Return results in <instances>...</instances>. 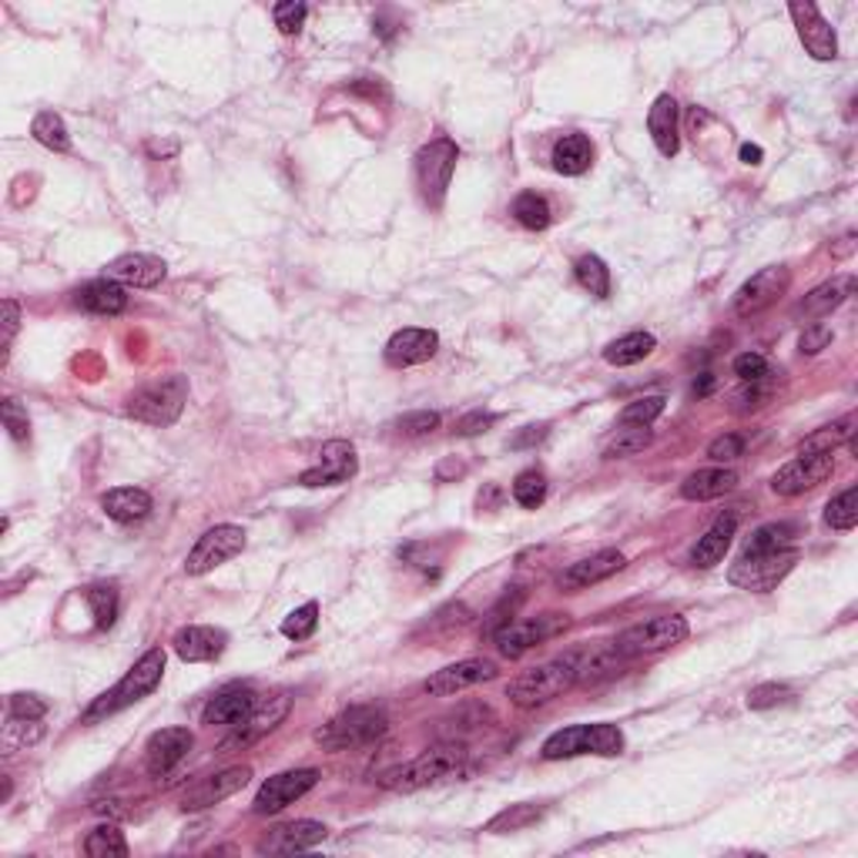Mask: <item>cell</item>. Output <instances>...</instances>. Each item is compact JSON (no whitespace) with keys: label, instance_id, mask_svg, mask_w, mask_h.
Wrapping results in <instances>:
<instances>
[{"label":"cell","instance_id":"51","mask_svg":"<svg viewBox=\"0 0 858 858\" xmlns=\"http://www.w3.org/2000/svg\"><path fill=\"white\" fill-rule=\"evenodd\" d=\"M741 454H745V439L738 433H725V436L711 439V446H708V460H714V463H732Z\"/></svg>","mask_w":858,"mask_h":858},{"label":"cell","instance_id":"43","mask_svg":"<svg viewBox=\"0 0 858 858\" xmlns=\"http://www.w3.org/2000/svg\"><path fill=\"white\" fill-rule=\"evenodd\" d=\"M84 601L92 604V614H95V624L98 630H108L114 620H118V591L111 583H98V587H87L84 591Z\"/></svg>","mask_w":858,"mask_h":858},{"label":"cell","instance_id":"1","mask_svg":"<svg viewBox=\"0 0 858 858\" xmlns=\"http://www.w3.org/2000/svg\"><path fill=\"white\" fill-rule=\"evenodd\" d=\"M467 772V748L457 741L436 745L430 751H423L413 761H402L396 768H386V772L376 778L379 788L386 791H420L449 778H460Z\"/></svg>","mask_w":858,"mask_h":858},{"label":"cell","instance_id":"34","mask_svg":"<svg viewBox=\"0 0 858 858\" xmlns=\"http://www.w3.org/2000/svg\"><path fill=\"white\" fill-rule=\"evenodd\" d=\"M594 165V145L587 134H564V138L554 145V168L560 174H583L587 168Z\"/></svg>","mask_w":858,"mask_h":858},{"label":"cell","instance_id":"38","mask_svg":"<svg viewBox=\"0 0 858 858\" xmlns=\"http://www.w3.org/2000/svg\"><path fill=\"white\" fill-rule=\"evenodd\" d=\"M510 212H513V218L523 225V229H530V232H544L547 225H551V218H554L551 202H547L544 195H536V192L517 195V202H513Z\"/></svg>","mask_w":858,"mask_h":858},{"label":"cell","instance_id":"56","mask_svg":"<svg viewBox=\"0 0 858 858\" xmlns=\"http://www.w3.org/2000/svg\"><path fill=\"white\" fill-rule=\"evenodd\" d=\"M17 326H21V305L14 299H4V363H8L11 342L17 336Z\"/></svg>","mask_w":858,"mask_h":858},{"label":"cell","instance_id":"5","mask_svg":"<svg viewBox=\"0 0 858 858\" xmlns=\"http://www.w3.org/2000/svg\"><path fill=\"white\" fill-rule=\"evenodd\" d=\"M389 717L383 708L376 704H352L346 711H339L329 725H323L315 732V741H319L326 751H346V748H363L373 745L386 735Z\"/></svg>","mask_w":858,"mask_h":858},{"label":"cell","instance_id":"50","mask_svg":"<svg viewBox=\"0 0 858 858\" xmlns=\"http://www.w3.org/2000/svg\"><path fill=\"white\" fill-rule=\"evenodd\" d=\"M735 376H738L741 383H761V379L772 376V370H768V359H764V355H758V352H741V355L735 359Z\"/></svg>","mask_w":858,"mask_h":858},{"label":"cell","instance_id":"8","mask_svg":"<svg viewBox=\"0 0 858 858\" xmlns=\"http://www.w3.org/2000/svg\"><path fill=\"white\" fill-rule=\"evenodd\" d=\"M688 635H691V627L681 614H657V617H648L635 627H627L614 641V648L630 661V657H644V654H661L674 644H681Z\"/></svg>","mask_w":858,"mask_h":858},{"label":"cell","instance_id":"55","mask_svg":"<svg viewBox=\"0 0 858 858\" xmlns=\"http://www.w3.org/2000/svg\"><path fill=\"white\" fill-rule=\"evenodd\" d=\"M829 342H832V326H825V323L805 326V333H801V339H798V346H801L805 355H815V352L829 349Z\"/></svg>","mask_w":858,"mask_h":858},{"label":"cell","instance_id":"3","mask_svg":"<svg viewBox=\"0 0 858 858\" xmlns=\"http://www.w3.org/2000/svg\"><path fill=\"white\" fill-rule=\"evenodd\" d=\"M185 402H189V379L182 373H171L134 389L124 402V413L148 426H171L182 416Z\"/></svg>","mask_w":858,"mask_h":858},{"label":"cell","instance_id":"22","mask_svg":"<svg viewBox=\"0 0 858 858\" xmlns=\"http://www.w3.org/2000/svg\"><path fill=\"white\" fill-rule=\"evenodd\" d=\"M192 745H195V738H192L189 728H161V732H155V735L148 738V745H145V768H148V775H155V778L168 775L171 768L192 751Z\"/></svg>","mask_w":858,"mask_h":858},{"label":"cell","instance_id":"27","mask_svg":"<svg viewBox=\"0 0 858 858\" xmlns=\"http://www.w3.org/2000/svg\"><path fill=\"white\" fill-rule=\"evenodd\" d=\"M735 530H738V517L735 513H728V517H717L714 520V527L698 540L694 544V551H691V564L694 567H701V570H708V567H717L721 560H725V554H728V547H732V536H735Z\"/></svg>","mask_w":858,"mask_h":858},{"label":"cell","instance_id":"41","mask_svg":"<svg viewBox=\"0 0 858 858\" xmlns=\"http://www.w3.org/2000/svg\"><path fill=\"white\" fill-rule=\"evenodd\" d=\"M544 819V808H536V805H510L507 811H500L490 825L486 832L490 835H507V832H523L527 825L540 822Z\"/></svg>","mask_w":858,"mask_h":858},{"label":"cell","instance_id":"7","mask_svg":"<svg viewBox=\"0 0 858 858\" xmlns=\"http://www.w3.org/2000/svg\"><path fill=\"white\" fill-rule=\"evenodd\" d=\"M798 564V547H782V551H741V557L732 564L728 580L732 587H741V591L751 594H768L791 573V567Z\"/></svg>","mask_w":858,"mask_h":858},{"label":"cell","instance_id":"53","mask_svg":"<svg viewBox=\"0 0 858 858\" xmlns=\"http://www.w3.org/2000/svg\"><path fill=\"white\" fill-rule=\"evenodd\" d=\"M436 426H439V413H430V410H423V413H406V416L396 420V430H399L402 436H426V433H433Z\"/></svg>","mask_w":858,"mask_h":858},{"label":"cell","instance_id":"25","mask_svg":"<svg viewBox=\"0 0 858 858\" xmlns=\"http://www.w3.org/2000/svg\"><path fill=\"white\" fill-rule=\"evenodd\" d=\"M255 704H258V694L249 685H229V688H221L215 698H208V704L202 711V725H208V728L239 725L242 717L252 714Z\"/></svg>","mask_w":858,"mask_h":858},{"label":"cell","instance_id":"2","mask_svg":"<svg viewBox=\"0 0 858 858\" xmlns=\"http://www.w3.org/2000/svg\"><path fill=\"white\" fill-rule=\"evenodd\" d=\"M161 677H165V651L161 648H152L145 651L138 661H134V667L121 677V681L105 691L101 698H95V704L84 711V725H95V721L101 717H111L131 704H138L142 698H148L158 685H161Z\"/></svg>","mask_w":858,"mask_h":858},{"label":"cell","instance_id":"4","mask_svg":"<svg viewBox=\"0 0 858 858\" xmlns=\"http://www.w3.org/2000/svg\"><path fill=\"white\" fill-rule=\"evenodd\" d=\"M573 685H577V661H573V651H570L564 657H554L547 664L530 667L520 677H513L510 688H507V698H510V704L530 711V708H540V704L560 698Z\"/></svg>","mask_w":858,"mask_h":858},{"label":"cell","instance_id":"6","mask_svg":"<svg viewBox=\"0 0 858 858\" xmlns=\"http://www.w3.org/2000/svg\"><path fill=\"white\" fill-rule=\"evenodd\" d=\"M624 751V735L617 725H607V721H597V725H573L564 732H554L540 754L544 761H564V758H577V754H604L614 758Z\"/></svg>","mask_w":858,"mask_h":858},{"label":"cell","instance_id":"47","mask_svg":"<svg viewBox=\"0 0 858 858\" xmlns=\"http://www.w3.org/2000/svg\"><path fill=\"white\" fill-rule=\"evenodd\" d=\"M664 396H644V399H635L630 406H624L620 413V426H651L661 413H664Z\"/></svg>","mask_w":858,"mask_h":858},{"label":"cell","instance_id":"19","mask_svg":"<svg viewBox=\"0 0 858 858\" xmlns=\"http://www.w3.org/2000/svg\"><path fill=\"white\" fill-rule=\"evenodd\" d=\"M105 276L111 282H121V286H131V289H155V286L165 282L168 265L158 255H148V252H124L105 268Z\"/></svg>","mask_w":858,"mask_h":858},{"label":"cell","instance_id":"52","mask_svg":"<svg viewBox=\"0 0 858 858\" xmlns=\"http://www.w3.org/2000/svg\"><path fill=\"white\" fill-rule=\"evenodd\" d=\"M305 4H299V0H286V4H276L273 17H276V27L282 34H299L302 24H305Z\"/></svg>","mask_w":858,"mask_h":858},{"label":"cell","instance_id":"13","mask_svg":"<svg viewBox=\"0 0 858 858\" xmlns=\"http://www.w3.org/2000/svg\"><path fill=\"white\" fill-rule=\"evenodd\" d=\"M319 772L315 768H292V772H282V775H273L255 795L252 801V811L255 815H276V811L295 805L302 795H309L315 785H319Z\"/></svg>","mask_w":858,"mask_h":858},{"label":"cell","instance_id":"44","mask_svg":"<svg viewBox=\"0 0 858 858\" xmlns=\"http://www.w3.org/2000/svg\"><path fill=\"white\" fill-rule=\"evenodd\" d=\"M825 523L832 530H842V533L855 530V523H858V486H848L835 496L825 510Z\"/></svg>","mask_w":858,"mask_h":858},{"label":"cell","instance_id":"39","mask_svg":"<svg viewBox=\"0 0 858 858\" xmlns=\"http://www.w3.org/2000/svg\"><path fill=\"white\" fill-rule=\"evenodd\" d=\"M573 276H577V282H580L587 292H591V295H597V299H607V295H611V268H607V262H604L601 255H583V258H577Z\"/></svg>","mask_w":858,"mask_h":858},{"label":"cell","instance_id":"12","mask_svg":"<svg viewBox=\"0 0 858 858\" xmlns=\"http://www.w3.org/2000/svg\"><path fill=\"white\" fill-rule=\"evenodd\" d=\"M289 708H292V694H286V691H279V694H268V698H258V704L252 708V714H249V717H242L239 725H232L235 732L221 741V751H232V748H249V745H255L262 735L276 732V728L282 725V721H286Z\"/></svg>","mask_w":858,"mask_h":858},{"label":"cell","instance_id":"17","mask_svg":"<svg viewBox=\"0 0 858 858\" xmlns=\"http://www.w3.org/2000/svg\"><path fill=\"white\" fill-rule=\"evenodd\" d=\"M359 470V457H355V446L346 443V439H329L319 454V463L302 470L299 483L315 490V486H339V483H349Z\"/></svg>","mask_w":858,"mask_h":858},{"label":"cell","instance_id":"33","mask_svg":"<svg viewBox=\"0 0 858 858\" xmlns=\"http://www.w3.org/2000/svg\"><path fill=\"white\" fill-rule=\"evenodd\" d=\"M855 289V276H835L832 282H822L819 289H811L805 295V302L798 305L801 315H808V319H815V315H829L832 309H838Z\"/></svg>","mask_w":858,"mask_h":858},{"label":"cell","instance_id":"49","mask_svg":"<svg viewBox=\"0 0 858 858\" xmlns=\"http://www.w3.org/2000/svg\"><path fill=\"white\" fill-rule=\"evenodd\" d=\"M795 694L791 688L785 685H758L751 694H748V708L751 711H764V708H778V704H788Z\"/></svg>","mask_w":858,"mask_h":858},{"label":"cell","instance_id":"15","mask_svg":"<svg viewBox=\"0 0 858 858\" xmlns=\"http://www.w3.org/2000/svg\"><path fill=\"white\" fill-rule=\"evenodd\" d=\"M496 674H500V667H496L493 661H486V657H467V661L446 664L443 670H436L423 688H426V694H433V698H454V694H460V691H470V688H476V685L493 681Z\"/></svg>","mask_w":858,"mask_h":858},{"label":"cell","instance_id":"14","mask_svg":"<svg viewBox=\"0 0 858 858\" xmlns=\"http://www.w3.org/2000/svg\"><path fill=\"white\" fill-rule=\"evenodd\" d=\"M791 286V273L785 265H768L761 273H754L738 292H735V315L748 319V315L764 312L768 305H775Z\"/></svg>","mask_w":858,"mask_h":858},{"label":"cell","instance_id":"9","mask_svg":"<svg viewBox=\"0 0 858 858\" xmlns=\"http://www.w3.org/2000/svg\"><path fill=\"white\" fill-rule=\"evenodd\" d=\"M570 627V617L567 614H540V617H523V620H507L500 630H496V651L504 657H523L530 648L544 644Z\"/></svg>","mask_w":858,"mask_h":858},{"label":"cell","instance_id":"31","mask_svg":"<svg viewBox=\"0 0 858 858\" xmlns=\"http://www.w3.org/2000/svg\"><path fill=\"white\" fill-rule=\"evenodd\" d=\"M74 302L84 309V312H95V315H118L124 312L128 305V292L121 282H111V279H98V282H87L74 292Z\"/></svg>","mask_w":858,"mask_h":858},{"label":"cell","instance_id":"37","mask_svg":"<svg viewBox=\"0 0 858 858\" xmlns=\"http://www.w3.org/2000/svg\"><path fill=\"white\" fill-rule=\"evenodd\" d=\"M31 134H34V142L44 145V148H51V152H71V134H68V124L61 114L55 111H40L31 124Z\"/></svg>","mask_w":858,"mask_h":858},{"label":"cell","instance_id":"18","mask_svg":"<svg viewBox=\"0 0 858 858\" xmlns=\"http://www.w3.org/2000/svg\"><path fill=\"white\" fill-rule=\"evenodd\" d=\"M835 473V457L832 454H815V457H798L791 463H785L775 476H772V490L778 496H801L808 490H815L819 483H825Z\"/></svg>","mask_w":858,"mask_h":858},{"label":"cell","instance_id":"42","mask_svg":"<svg viewBox=\"0 0 858 858\" xmlns=\"http://www.w3.org/2000/svg\"><path fill=\"white\" fill-rule=\"evenodd\" d=\"M84 851L92 855V858H111V855L124 858L131 848H128L124 835H121L114 825H98V829L87 832V838H84Z\"/></svg>","mask_w":858,"mask_h":858},{"label":"cell","instance_id":"48","mask_svg":"<svg viewBox=\"0 0 858 858\" xmlns=\"http://www.w3.org/2000/svg\"><path fill=\"white\" fill-rule=\"evenodd\" d=\"M0 416H4L8 433H11L17 443H27V436H31V420H27V410H24L17 399H4V406H0Z\"/></svg>","mask_w":858,"mask_h":858},{"label":"cell","instance_id":"35","mask_svg":"<svg viewBox=\"0 0 858 858\" xmlns=\"http://www.w3.org/2000/svg\"><path fill=\"white\" fill-rule=\"evenodd\" d=\"M654 346H657V339L651 333H627L604 349V359L611 366H635L654 352Z\"/></svg>","mask_w":858,"mask_h":858},{"label":"cell","instance_id":"26","mask_svg":"<svg viewBox=\"0 0 858 858\" xmlns=\"http://www.w3.org/2000/svg\"><path fill=\"white\" fill-rule=\"evenodd\" d=\"M624 564H627V560H624L620 551H597V554H591V557L570 564V567L560 573L557 583L564 587V591H587V587H594V583L620 573Z\"/></svg>","mask_w":858,"mask_h":858},{"label":"cell","instance_id":"23","mask_svg":"<svg viewBox=\"0 0 858 858\" xmlns=\"http://www.w3.org/2000/svg\"><path fill=\"white\" fill-rule=\"evenodd\" d=\"M436 349H439V336L433 329H399L386 342V363L396 366V370L423 366L436 355Z\"/></svg>","mask_w":858,"mask_h":858},{"label":"cell","instance_id":"28","mask_svg":"<svg viewBox=\"0 0 858 858\" xmlns=\"http://www.w3.org/2000/svg\"><path fill=\"white\" fill-rule=\"evenodd\" d=\"M101 510L114 523H138L152 513V496L138 486H118L101 496Z\"/></svg>","mask_w":858,"mask_h":858},{"label":"cell","instance_id":"10","mask_svg":"<svg viewBox=\"0 0 858 858\" xmlns=\"http://www.w3.org/2000/svg\"><path fill=\"white\" fill-rule=\"evenodd\" d=\"M457 158H460V152L449 138H436V142L423 145L416 155L420 192L433 208H439L446 198V189H449V182H454V171H457Z\"/></svg>","mask_w":858,"mask_h":858},{"label":"cell","instance_id":"58","mask_svg":"<svg viewBox=\"0 0 858 858\" xmlns=\"http://www.w3.org/2000/svg\"><path fill=\"white\" fill-rule=\"evenodd\" d=\"M496 416L493 413H473L467 420H460V436H476V433H486V426H493Z\"/></svg>","mask_w":858,"mask_h":858},{"label":"cell","instance_id":"24","mask_svg":"<svg viewBox=\"0 0 858 858\" xmlns=\"http://www.w3.org/2000/svg\"><path fill=\"white\" fill-rule=\"evenodd\" d=\"M326 835H329V829H326L323 822L302 819V822H286V825L273 829L255 848H258L262 855H265V851H268V855H292V851H305V848H312V845H319Z\"/></svg>","mask_w":858,"mask_h":858},{"label":"cell","instance_id":"54","mask_svg":"<svg viewBox=\"0 0 858 858\" xmlns=\"http://www.w3.org/2000/svg\"><path fill=\"white\" fill-rule=\"evenodd\" d=\"M48 714V704H44L37 694H14L11 698V721H40Z\"/></svg>","mask_w":858,"mask_h":858},{"label":"cell","instance_id":"57","mask_svg":"<svg viewBox=\"0 0 858 858\" xmlns=\"http://www.w3.org/2000/svg\"><path fill=\"white\" fill-rule=\"evenodd\" d=\"M547 423H536V426H523V433L520 436H513L510 439V446L513 449H527V446H533V443H540V439H547Z\"/></svg>","mask_w":858,"mask_h":858},{"label":"cell","instance_id":"29","mask_svg":"<svg viewBox=\"0 0 858 858\" xmlns=\"http://www.w3.org/2000/svg\"><path fill=\"white\" fill-rule=\"evenodd\" d=\"M648 131H651V138H654V145H657V152L664 158L677 155V148H681V138H677V101L670 95H661L651 105Z\"/></svg>","mask_w":858,"mask_h":858},{"label":"cell","instance_id":"11","mask_svg":"<svg viewBox=\"0 0 858 858\" xmlns=\"http://www.w3.org/2000/svg\"><path fill=\"white\" fill-rule=\"evenodd\" d=\"M245 551V530L235 527V523H218L212 530H205L198 536V544L192 547L189 560H185V570L192 577H202L221 564H229L232 557H239Z\"/></svg>","mask_w":858,"mask_h":858},{"label":"cell","instance_id":"36","mask_svg":"<svg viewBox=\"0 0 858 858\" xmlns=\"http://www.w3.org/2000/svg\"><path fill=\"white\" fill-rule=\"evenodd\" d=\"M855 436V416H845V420H835L832 426H822L819 433H811L801 446H798V457H815V454H835L842 443H851Z\"/></svg>","mask_w":858,"mask_h":858},{"label":"cell","instance_id":"60","mask_svg":"<svg viewBox=\"0 0 858 858\" xmlns=\"http://www.w3.org/2000/svg\"><path fill=\"white\" fill-rule=\"evenodd\" d=\"M714 389V376L711 373H701V379L694 383V396H708Z\"/></svg>","mask_w":858,"mask_h":858},{"label":"cell","instance_id":"32","mask_svg":"<svg viewBox=\"0 0 858 858\" xmlns=\"http://www.w3.org/2000/svg\"><path fill=\"white\" fill-rule=\"evenodd\" d=\"M573 661H577V685H597L604 677L620 674L627 657L617 648H594V651H573Z\"/></svg>","mask_w":858,"mask_h":858},{"label":"cell","instance_id":"46","mask_svg":"<svg viewBox=\"0 0 858 858\" xmlns=\"http://www.w3.org/2000/svg\"><path fill=\"white\" fill-rule=\"evenodd\" d=\"M315 627H319V604L309 601L302 607H295L286 620H282V635L289 641H305L315 635Z\"/></svg>","mask_w":858,"mask_h":858},{"label":"cell","instance_id":"59","mask_svg":"<svg viewBox=\"0 0 858 858\" xmlns=\"http://www.w3.org/2000/svg\"><path fill=\"white\" fill-rule=\"evenodd\" d=\"M761 155H764V152H761L758 145H741V161H745V165H758Z\"/></svg>","mask_w":858,"mask_h":858},{"label":"cell","instance_id":"16","mask_svg":"<svg viewBox=\"0 0 858 858\" xmlns=\"http://www.w3.org/2000/svg\"><path fill=\"white\" fill-rule=\"evenodd\" d=\"M788 14L798 27V37L805 44V51L815 58V61H835L838 58V37H835V27L822 17V11L815 4H801V0H795V4H788Z\"/></svg>","mask_w":858,"mask_h":858},{"label":"cell","instance_id":"20","mask_svg":"<svg viewBox=\"0 0 858 858\" xmlns=\"http://www.w3.org/2000/svg\"><path fill=\"white\" fill-rule=\"evenodd\" d=\"M252 778V768H225L218 775H208L202 778L198 785H192L182 798V811H202V808H212L225 798H232L235 791H242Z\"/></svg>","mask_w":858,"mask_h":858},{"label":"cell","instance_id":"21","mask_svg":"<svg viewBox=\"0 0 858 858\" xmlns=\"http://www.w3.org/2000/svg\"><path fill=\"white\" fill-rule=\"evenodd\" d=\"M174 654L189 661V664H205V661H218L229 648V635L221 627H205V624H189L174 635L171 641Z\"/></svg>","mask_w":858,"mask_h":858},{"label":"cell","instance_id":"40","mask_svg":"<svg viewBox=\"0 0 858 858\" xmlns=\"http://www.w3.org/2000/svg\"><path fill=\"white\" fill-rule=\"evenodd\" d=\"M651 430L648 426H624V430H617V436L607 443V449H604V460H624V457H638L641 449H648L651 446Z\"/></svg>","mask_w":858,"mask_h":858},{"label":"cell","instance_id":"45","mask_svg":"<svg viewBox=\"0 0 858 858\" xmlns=\"http://www.w3.org/2000/svg\"><path fill=\"white\" fill-rule=\"evenodd\" d=\"M513 500L527 510H536L540 504L547 500V476L536 473V470H523L517 480H513Z\"/></svg>","mask_w":858,"mask_h":858},{"label":"cell","instance_id":"30","mask_svg":"<svg viewBox=\"0 0 858 858\" xmlns=\"http://www.w3.org/2000/svg\"><path fill=\"white\" fill-rule=\"evenodd\" d=\"M738 486V473L735 470H725V467H708V470H698L691 473L685 483H681V496L685 500H717V496H725Z\"/></svg>","mask_w":858,"mask_h":858}]
</instances>
